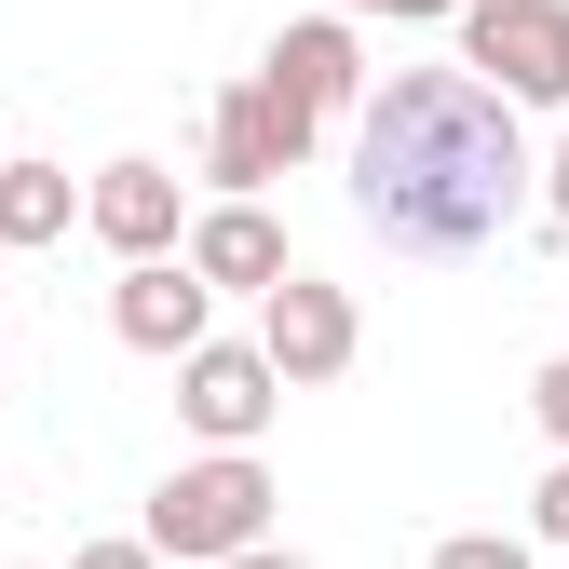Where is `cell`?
<instances>
[{"instance_id":"5","label":"cell","mask_w":569,"mask_h":569,"mask_svg":"<svg viewBox=\"0 0 569 569\" xmlns=\"http://www.w3.org/2000/svg\"><path fill=\"white\" fill-rule=\"evenodd\" d=\"M177 407H190V435L203 448H258L271 435V407H284V367L258 339H203L190 367H177Z\"/></svg>"},{"instance_id":"3","label":"cell","mask_w":569,"mask_h":569,"mask_svg":"<svg viewBox=\"0 0 569 569\" xmlns=\"http://www.w3.org/2000/svg\"><path fill=\"white\" fill-rule=\"evenodd\" d=\"M461 68L488 96H516V109H569V0H475Z\"/></svg>"},{"instance_id":"4","label":"cell","mask_w":569,"mask_h":569,"mask_svg":"<svg viewBox=\"0 0 569 569\" xmlns=\"http://www.w3.org/2000/svg\"><path fill=\"white\" fill-rule=\"evenodd\" d=\"M312 136H326V122H299V109H284L271 82H231L218 109H203V177H218L231 203H258V190H271L284 163L312 150Z\"/></svg>"},{"instance_id":"13","label":"cell","mask_w":569,"mask_h":569,"mask_svg":"<svg viewBox=\"0 0 569 569\" xmlns=\"http://www.w3.org/2000/svg\"><path fill=\"white\" fill-rule=\"evenodd\" d=\"M529 407H542V435H556V461H569V352H556V367L529 380Z\"/></svg>"},{"instance_id":"19","label":"cell","mask_w":569,"mask_h":569,"mask_svg":"<svg viewBox=\"0 0 569 569\" xmlns=\"http://www.w3.org/2000/svg\"><path fill=\"white\" fill-rule=\"evenodd\" d=\"M461 14H475V0H461Z\"/></svg>"},{"instance_id":"14","label":"cell","mask_w":569,"mask_h":569,"mask_svg":"<svg viewBox=\"0 0 569 569\" xmlns=\"http://www.w3.org/2000/svg\"><path fill=\"white\" fill-rule=\"evenodd\" d=\"M542 231L569 244V136H556V163H542Z\"/></svg>"},{"instance_id":"6","label":"cell","mask_w":569,"mask_h":569,"mask_svg":"<svg viewBox=\"0 0 569 569\" xmlns=\"http://www.w3.org/2000/svg\"><path fill=\"white\" fill-rule=\"evenodd\" d=\"M258 352L284 367V393H299V380H339L352 352H367V326H352V299H339V284H312V271H284L271 299H258Z\"/></svg>"},{"instance_id":"9","label":"cell","mask_w":569,"mask_h":569,"mask_svg":"<svg viewBox=\"0 0 569 569\" xmlns=\"http://www.w3.org/2000/svg\"><path fill=\"white\" fill-rule=\"evenodd\" d=\"M109 326H122L136 352H177V367H190L203 326H218V284H203L190 258H150V271H122V284H109Z\"/></svg>"},{"instance_id":"12","label":"cell","mask_w":569,"mask_h":569,"mask_svg":"<svg viewBox=\"0 0 569 569\" xmlns=\"http://www.w3.org/2000/svg\"><path fill=\"white\" fill-rule=\"evenodd\" d=\"M435 569H529V542H502V529H461V542H435Z\"/></svg>"},{"instance_id":"1","label":"cell","mask_w":569,"mask_h":569,"mask_svg":"<svg viewBox=\"0 0 569 569\" xmlns=\"http://www.w3.org/2000/svg\"><path fill=\"white\" fill-rule=\"evenodd\" d=\"M352 203L393 258H475L516 231L529 203V136L516 96H488L475 68H393L352 109Z\"/></svg>"},{"instance_id":"15","label":"cell","mask_w":569,"mask_h":569,"mask_svg":"<svg viewBox=\"0 0 569 569\" xmlns=\"http://www.w3.org/2000/svg\"><path fill=\"white\" fill-rule=\"evenodd\" d=\"M529 529H542V542H569V461L542 475V502H529Z\"/></svg>"},{"instance_id":"16","label":"cell","mask_w":569,"mask_h":569,"mask_svg":"<svg viewBox=\"0 0 569 569\" xmlns=\"http://www.w3.org/2000/svg\"><path fill=\"white\" fill-rule=\"evenodd\" d=\"M326 14H393V28H420V14H461V0H326Z\"/></svg>"},{"instance_id":"7","label":"cell","mask_w":569,"mask_h":569,"mask_svg":"<svg viewBox=\"0 0 569 569\" xmlns=\"http://www.w3.org/2000/svg\"><path fill=\"white\" fill-rule=\"evenodd\" d=\"M258 82H271L284 109H299V122H339V109H367V96H380V82H367V41H352V14H312V28H284Z\"/></svg>"},{"instance_id":"8","label":"cell","mask_w":569,"mask_h":569,"mask_svg":"<svg viewBox=\"0 0 569 569\" xmlns=\"http://www.w3.org/2000/svg\"><path fill=\"white\" fill-rule=\"evenodd\" d=\"M82 218H96V244H122V271L190 258V203H177V177H163V163H109V177L82 190Z\"/></svg>"},{"instance_id":"2","label":"cell","mask_w":569,"mask_h":569,"mask_svg":"<svg viewBox=\"0 0 569 569\" xmlns=\"http://www.w3.org/2000/svg\"><path fill=\"white\" fill-rule=\"evenodd\" d=\"M150 556H190V569H231V556H258L271 542V475H258V448H203V461H177L163 488H150V529H136Z\"/></svg>"},{"instance_id":"18","label":"cell","mask_w":569,"mask_h":569,"mask_svg":"<svg viewBox=\"0 0 569 569\" xmlns=\"http://www.w3.org/2000/svg\"><path fill=\"white\" fill-rule=\"evenodd\" d=\"M231 569H299V556H271V542H258V556H231Z\"/></svg>"},{"instance_id":"11","label":"cell","mask_w":569,"mask_h":569,"mask_svg":"<svg viewBox=\"0 0 569 569\" xmlns=\"http://www.w3.org/2000/svg\"><path fill=\"white\" fill-rule=\"evenodd\" d=\"M82 203H68V163H0V244H54Z\"/></svg>"},{"instance_id":"10","label":"cell","mask_w":569,"mask_h":569,"mask_svg":"<svg viewBox=\"0 0 569 569\" xmlns=\"http://www.w3.org/2000/svg\"><path fill=\"white\" fill-rule=\"evenodd\" d=\"M190 271H203V284H244V299H271L299 258H284V231L258 218V203H203V218H190Z\"/></svg>"},{"instance_id":"17","label":"cell","mask_w":569,"mask_h":569,"mask_svg":"<svg viewBox=\"0 0 569 569\" xmlns=\"http://www.w3.org/2000/svg\"><path fill=\"white\" fill-rule=\"evenodd\" d=\"M68 569H163V556H150V542H82Z\"/></svg>"}]
</instances>
